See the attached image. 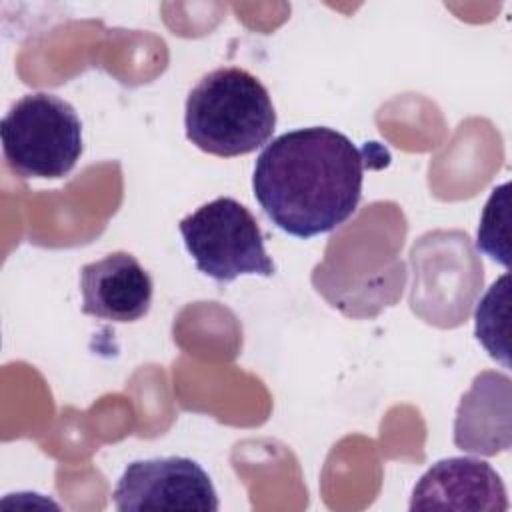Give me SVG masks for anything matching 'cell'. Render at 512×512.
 <instances>
[{
  "label": "cell",
  "mask_w": 512,
  "mask_h": 512,
  "mask_svg": "<svg viewBox=\"0 0 512 512\" xmlns=\"http://www.w3.org/2000/svg\"><path fill=\"white\" fill-rule=\"evenodd\" d=\"M454 442L466 452L492 456L510 446V378L482 372L462 398Z\"/></svg>",
  "instance_id": "obj_8"
},
{
  "label": "cell",
  "mask_w": 512,
  "mask_h": 512,
  "mask_svg": "<svg viewBox=\"0 0 512 512\" xmlns=\"http://www.w3.org/2000/svg\"><path fill=\"white\" fill-rule=\"evenodd\" d=\"M508 190H510L508 182H504L492 190V194L484 206V212H482V218L478 224V238H476V248L506 268L510 266Z\"/></svg>",
  "instance_id": "obj_10"
},
{
  "label": "cell",
  "mask_w": 512,
  "mask_h": 512,
  "mask_svg": "<svg viewBox=\"0 0 512 512\" xmlns=\"http://www.w3.org/2000/svg\"><path fill=\"white\" fill-rule=\"evenodd\" d=\"M364 152L328 126L276 136L258 154L252 190L264 214L296 238L328 234L358 208Z\"/></svg>",
  "instance_id": "obj_1"
},
{
  "label": "cell",
  "mask_w": 512,
  "mask_h": 512,
  "mask_svg": "<svg viewBox=\"0 0 512 512\" xmlns=\"http://www.w3.org/2000/svg\"><path fill=\"white\" fill-rule=\"evenodd\" d=\"M506 488L500 474L484 460L452 456L438 460L416 482L410 510L504 512Z\"/></svg>",
  "instance_id": "obj_6"
},
{
  "label": "cell",
  "mask_w": 512,
  "mask_h": 512,
  "mask_svg": "<svg viewBox=\"0 0 512 512\" xmlns=\"http://www.w3.org/2000/svg\"><path fill=\"white\" fill-rule=\"evenodd\" d=\"M2 152L24 178H62L82 154V122L74 106L56 94L22 96L2 118Z\"/></svg>",
  "instance_id": "obj_3"
},
{
  "label": "cell",
  "mask_w": 512,
  "mask_h": 512,
  "mask_svg": "<svg viewBox=\"0 0 512 512\" xmlns=\"http://www.w3.org/2000/svg\"><path fill=\"white\" fill-rule=\"evenodd\" d=\"M112 498L120 512L218 510V494L210 476L196 460L184 456L130 462Z\"/></svg>",
  "instance_id": "obj_5"
},
{
  "label": "cell",
  "mask_w": 512,
  "mask_h": 512,
  "mask_svg": "<svg viewBox=\"0 0 512 512\" xmlns=\"http://www.w3.org/2000/svg\"><path fill=\"white\" fill-rule=\"evenodd\" d=\"M82 312L112 320L134 322L148 314L154 284L130 252H112L80 270Z\"/></svg>",
  "instance_id": "obj_7"
},
{
  "label": "cell",
  "mask_w": 512,
  "mask_h": 512,
  "mask_svg": "<svg viewBox=\"0 0 512 512\" xmlns=\"http://www.w3.org/2000/svg\"><path fill=\"white\" fill-rule=\"evenodd\" d=\"M186 138L202 152L232 158L268 144L276 110L266 86L236 66L204 74L186 98Z\"/></svg>",
  "instance_id": "obj_2"
},
{
  "label": "cell",
  "mask_w": 512,
  "mask_h": 512,
  "mask_svg": "<svg viewBox=\"0 0 512 512\" xmlns=\"http://www.w3.org/2000/svg\"><path fill=\"white\" fill-rule=\"evenodd\" d=\"M178 228L196 268L220 284L242 274L272 276L276 272L256 218L230 196L202 204L182 218Z\"/></svg>",
  "instance_id": "obj_4"
},
{
  "label": "cell",
  "mask_w": 512,
  "mask_h": 512,
  "mask_svg": "<svg viewBox=\"0 0 512 512\" xmlns=\"http://www.w3.org/2000/svg\"><path fill=\"white\" fill-rule=\"evenodd\" d=\"M508 280L510 276H500L476 306V338L486 348V352L502 362L506 368L508 360Z\"/></svg>",
  "instance_id": "obj_9"
}]
</instances>
